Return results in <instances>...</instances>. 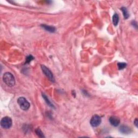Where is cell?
<instances>
[{
	"mask_svg": "<svg viewBox=\"0 0 138 138\" xmlns=\"http://www.w3.org/2000/svg\"><path fill=\"white\" fill-rule=\"evenodd\" d=\"M35 132H36V134H37L39 137H40V138H44V137L43 133L41 130L40 128H38L36 129V131H35Z\"/></svg>",
	"mask_w": 138,
	"mask_h": 138,
	"instance_id": "cell-12",
	"label": "cell"
},
{
	"mask_svg": "<svg viewBox=\"0 0 138 138\" xmlns=\"http://www.w3.org/2000/svg\"><path fill=\"white\" fill-rule=\"evenodd\" d=\"M134 124L135 125V126H136L137 127H138V119L137 118H136V119H135L134 120Z\"/></svg>",
	"mask_w": 138,
	"mask_h": 138,
	"instance_id": "cell-15",
	"label": "cell"
},
{
	"mask_svg": "<svg viewBox=\"0 0 138 138\" xmlns=\"http://www.w3.org/2000/svg\"><path fill=\"white\" fill-rule=\"evenodd\" d=\"M109 122L112 126L114 127H117L119 125L120 119L117 117L113 116L109 118Z\"/></svg>",
	"mask_w": 138,
	"mask_h": 138,
	"instance_id": "cell-6",
	"label": "cell"
},
{
	"mask_svg": "<svg viewBox=\"0 0 138 138\" xmlns=\"http://www.w3.org/2000/svg\"><path fill=\"white\" fill-rule=\"evenodd\" d=\"M41 69L42 71L44 73V74L46 76V77L52 81V82H54L55 81V78L54 76H53L52 72L50 71L49 68H47L46 66L44 65H41Z\"/></svg>",
	"mask_w": 138,
	"mask_h": 138,
	"instance_id": "cell-4",
	"label": "cell"
},
{
	"mask_svg": "<svg viewBox=\"0 0 138 138\" xmlns=\"http://www.w3.org/2000/svg\"><path fill=\"white\" fill-rule=\"evenodd\" d=\"M119 17L117 14H114L113 17H112V22L114 26H117L118 23H119Z\"/></svg>",
	"mask_w": 138,
	"mask_h": 138,
	"instance_id": "cell-9",
	"label": "cell"
},
{
	"mask_svg": "<svg viewBox=\"0 0 138 138\" xmlns=\"http://www.w3.org/2000/svg\"><path fill=\"white\" fill-rule=\"evenodd\" d=\"M32 60H33V57H32V56L31 55H29L26 58V61H25V63H29Z\"/></svg>",
	"mask_w": 138,
	"mask_h": 138,
	"instance_id": "cell-14",
	"label": "cell"
},
{
	"mask_svg": "<svg viewBox=\"0 0 138 138\" xmlns=\"http://www.w3.org/2000/svg\"><path fill=\"white\" fill-rule=\"evenodd\" d=\"M118 68L119 70H123L125 69L127 66V64L125 63H118L117 64Z\"/></svg>",
	"mask_w": 138,
	"mask_h": 138,
	"instance_id": "cell-13",
	"label": "cell"
},
{
	"mask_svg": "<svg viewBox=\"0 0 138 138\" xmlns=\"http://www.w3.org/2000/svg\"><path fill=\"white\" fill-rule=\"evenodd\" d=\"M120 10L122 11L123 13V17H124V18L125 19H127L129 17V14L128 12L127 11V8L125 7H122L121 8Z\"/></svg>",
	"mask_w": 138,
	"mask_h": 138,
	"instance_id": "cell-10",
	"label": "cell"
},
{
	"mask_svg": "<svg viewBox=\"0 0 138 138\" xmlns=\"http://www.w3.org/2000/svg\"><path fill=\"white\" fill-rule=\"evenodd\" d=\"M41 27L43 28L44 29L46 30L47 31H49L50 32H55L56 31V28L50 25H47L46 24H42Z\"/></svg>",
	"mask_w": 138,
	"mask_h": 138,
	"instance_id": "cell-8",
	"label": "cell"
},
{
	"mask_svg": "<svg viewBox=\"0 0 138 138\" xmlns=\"http://www.w3.org/2000/svg\"><path fill=\"white\" fill-rule=\"evenodd\" d=\"M4 83L9 87H13L15 85V79L10 72H5L3 76Z\"/></svg>",
	"mask_w": 138,
	"mask_h": 138,
	"instance_id": "cell-1",
	"label": "cell"
},
{
	"mask_svg": "<svg viewBox=\"0 0 138 138\" xmlns=\"http://www.w3.org/2000/svg\"><path fill=\"white\" fill-rule=\"evenodd\" d=\"M42 97H43V98H44V100L46 101V103H47V105H48L50 107H54V106L53 105V104H51V103L50 102V101L49 100V99H48V98H47L46 94H44V93H42Z\"/></svg>",
	"mask_w": 138,
	"mask_h": 138,
	"instance_id": "cell-11",
	"label": "cell"
},
{
	"mask_svg": "<svg viewBox=\"0 0 138 138\" xmlns=\"http://www.w3.org/2000/svg\"><path fill=\"white\" fill-rule=\"evenodd\" d=\"M119 131L123 134H128L131 133V129L128 126L125 125H122L120 127Z\"/></svg>",
	"mask_w": 138,
	"mask_h": 138,
	"instance_id": "cell-7",
	"label": "cell"
},
{
	"mask_svg": "<svg viewBox=\"0 0 138 138\" xmlns=\"http://www.w3.org/2000/svg\"><path fill=\"white\" fill-rule=\"evenodd\" d=\"M12 120L10 118L5 117L3 118L1 121V126L3 128L9 129L12 126Z\"/></svg>",
	"mask_w": 138,
	"mask_h": 138,
	"instance_id": "cell-3",
	"label": "cell"
},
{
	"mask_svg": "<svg viewBox=\"0 0 138 138\" xmlns=\"http://www.w3.org/2000/svg\"><path fill=\"white\" fill-rule=\"evenodd\" d=\"M17 103L20 107V108L24 111H27L29 109L30 106V104L26 98L24 97H19L17 99Z\"/></svg>",
	"mask_w": 138,
	"mask_h": 138,
	"instance_id": "cell-2",
	"label": "cell"
},
{
	"mask_svg": "<svg viewBox=\"0 0 138 138\" xmlns=\"http://www.w3.org/2000/svg\"><path fill=\"white\" fill-rule=\"evenodd\" d=\"M101 123V117L97 114H95L92 117L90 120V124L94 127H98Z\"/></svg>",
	"mask_w": 138,
	"mask_h": 138,
	"instance_id": "cell-5",
	"label": "cell"
}]
</instances>
